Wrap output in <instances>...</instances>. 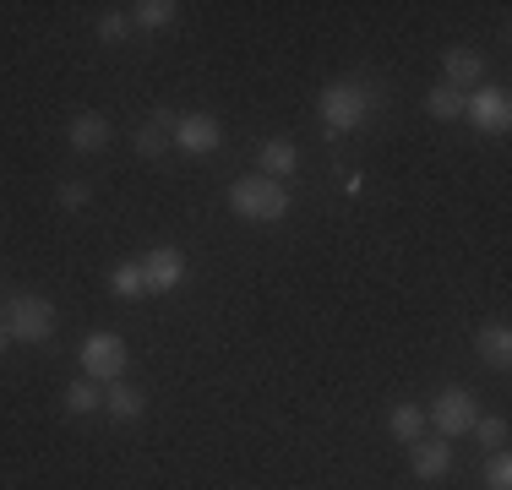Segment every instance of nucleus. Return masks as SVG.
Instances as JSON below:
<instances>
[{
	"label": "nucleus",
	"instance_id": "1",
	"mask_svg": "<svg viewBox=\"0 0 512 490\" xmlns=\"http://www.w3.org/2000/svg\"><path fill=\"white\" fill-rule=\"evenodd\" d=\"M229 207H235L246 224H278V218L289 213V191L267 175H246V180L229 186Z\"/></svg>",
	"mask_w": 512,
	"mask_h": 490
},
{
	"label": "nucleus",
	"instance_id": "2",
	"mask_svg": "<svg viewBox=\"0 0 512 490\" xmlns=\"http://www.w3.org/2000/svg\"><path fill=\"white\" fill-rule=\"evenodd\" d=\"M316 109H322V126L344 137V131L365 126V115H371V93H365L360 82H333V88L316 98Z\"/></svg>",
	"mask_w": 512,
	"mask_h": 490
},
{
	"label": "nucleus",
	"instance_id": "3",
	"mask_svg": "<svg viewBox=\"0 0 512 490\" xmlns=\"http://www.w3.org/2000/svg\"><path fill=\"white\" fill-rule=\"evenodd\" d=\"M6 333L22 343H44L55 333V305L44 294H11L6 300Z\"/></svg>",
	"mask_w": 512,
	"mask_h": 490
},
{
	"label": "nucleus",
	"instance_id": "4",
	"mask_svg": "<svg viewBox=\"0 0 512 490\" xmlns=\"http://www.w3.org/2000/svg\"><path fill=\"white\" fill-rule=\"evenodd\" d=\"M425 420L442 431V441H453V436H469V431H474V420H480V403H474L469 387H442Z\"/></svg>",
	"mask_w": 512,
	"mask_h": 490
},
{
	"label": "nucleus",
	"instance_id": "5",
	"mask_svg": "<svg viewBox=\"0 0 512 490\" xmlns=\"http://www.w3.org/2000/svg\"><path fill=\"white\" fill-rule=\"evenodd\" d=\"M77 360H82V376H88V382H120V371H126V338L120 333H88Z\"/></svg>",
	"mask_w": 512,
	"mask_h": 490
},
{
	"label": "nucleus",
	"instance_id": "6",
	"mask_svg": "<svg viewBox=\"0 0 512 490\" xmlns=\"http://www.w3.org/2000/svg\"><path fill=\"white\" fill-rule=\"evenodd\" d=\"M463 115H469L480 131L502 137V131L512 126V98H507V88H474L469 98H463Z\"/></svg>",
	"mask_w": 512,
	"mask_h": 490
},
{
	"label": "nucleus",
	"instance_id": "7",
	"mask_svg": "<svg viewBox=\"0 0 512 490\" xmlns=\"http://www.w3.org/2000/svg\"><path fill=\"white\" fill-rule=\"evenodd\" d=\"M142 278H148V294H169L186 284V256L175 245H158V251L142 256Z\"/></svg>",
	"mask_w": 512,
	"mask_h": 490
},
{
	"label": "nucleus",
	"instance_id": "8",
	"mask_svg": "<svg viewBox=\"0 0 512 490\" xmlns=\"http://www.w3.org/2000/svg\"><path fill=\"white\" fill-rule=\"evenodd\" d=\"M180 147V153H191V158H207L218 142H224V131H218V120L213 115H180L175 120V137H169Z\"/></svg>",
	"mask_w": 512,
	"mask_h": 490
},
{
	"label": "nucleus",
	"instance_id": "9",
	"mask_svg": "<svg viewBox=\"0 0 512 490\" xmlns=\"http://www.w3.org/2000/svg\"><path fill=\"white\" fill-rule=\"evenodd\" d=\"M442 71H447V88H453V93L485 88V55H474V49H463V44L442 55Z\"/></svg>",
	"mask_w": 512,
	"mask_h": 490
},
{
	"label": "nucleus",
	"instance_id": "10",
	"mask_svg": "<svg viewBox=\"0 0 512 490\" xmlns=\"http://www.w3.org/2000/svg\"><path fill=\"white\" fill-rule=\"evenodd\" d=\"M409 469H414V480H425V485L447 480V469H453V447H447V441H414Z\"/></svg>",
	"mask_w": 512,
	"mask_h": 490
},
{
	"label": "nucleus",
	"instance_id": "11",
	"mask_svg": "<svg viewBox=\"0 0 512 490\" xmlns=\"http://www.w3.org/2000/svg\"><path fill=\"white\" fill-rule=\"evenodd\" d=\"M71 147H77V153H104L109 147V120L99 115V109H82V115H71Z\"/></svg>",
	"mask_w": 512,
	"mask_h": 490
},
{
	"label": "nucleus",
	"instance_id": "12",
	"mask_svg": "<svg viewBox=\"0 0 512 490\" xmlns=\"http://www.w3.org/2000/svg\"><path fill=\"white\" fill-rule=\"evenodd\" d=\"M474 354H480L485 365H496V371H507V365H512V333L502 322L480 327V333H474Z\"/></svg>",
	"mask_w": 512,
	"mask_h": 490
},
{
	"label": "nucleus",
	"instance_id": "13",
	"mask_svg": "<svg viewBox=\"0 0 512 490\" xmlns=\"http://www.w3.org/2000/svg\"><path fill=\"white\" fill-rule=\"evenodd\" d=\"M300 164V153H295V142H284V137H273V142H262V175L267 180H284L289 169Z\"/></svg>",
	"mask_w": 512,
	"mask_h": 490
},
{
	"label": "nucleus",
	"instance_id": "14",
	"mask_svg": "<svg viewBox=\"0 0 512 490\" xmlns=\"http://www.w3.org/2000/svg\"><path fill=\"white\" fill-rule=\"evenodd\" d=\"M387 431H393L404 447H414V441L425 436V409H414V403H398L393 409V420H387Z\"/></svg>",
	"mask_w": 512,
	"mask_h": 490
},
{
	"label": "nucleus",
	"instance_id": "15",
	"mask_svg": "<svg viewBox=\"0 0 512 490\" xmlns=\"http://www.w3.org/2000/svg\"><path fill=\"white\" fill-rule=\"evenodd\" d=\"M109 289H115L120 300H142V294H148V278H142V262H120L115 273H109Z\"/></svg>",
	"mask_w": 512,
	"mask_h": 490
},
{
	"label": "nucleus",
	"instance_id": "16",
	"mask_svg": "<svg viewBox=\"0 0 512 490\" xmlns=\"http://www.w3.org/2000/svg\"><path fill=\"white\" fill-rule=\"evenodd\" d=\"M175 17H180L175 0H142V6H131V22H137V28H169Z\"/></svg>",
	"mask_w": 512,
	"mask_h": 490
},
{
	"label": "nucleus",
	"instance_id": "17",
	"mask_svg": "<svg viewBox=\"0 0 512 490\" xmlns=\"http://www.w3.org/2000/svg\"><path fill=\"white\" fill-rule=\"evenodd\" d=\"M142 403H148V398H142L137 387L115 382V387H109V398H104V409L115 414V420H137V414H142Z\"/></svg>",
	"mask_w": 512,
	"mask_h": 490
},
{
	"label": "nucleus",
	"instance_id": "18",
	"mask_svg": "<svg viewBox=\"0 0 512 490\" xmlns=\"http://www.w3.org/2000/svg\"><path fill=\"white\" fill-rule=\"evenodd\" d=\"M93 409H104L99 387H93L88 376H82V382H71L66 387V414H77V420H82V414H93Z\"/></svg>",
	"mask_w": 512,
	"mask_h": 490
},
{
	"label": "nucleus",
	"instance_id": "19",
	"mask_svg": "<svg viewBox=\"0 0 512 490\" xmlns=\"http://www.w3.org/2000/svg\"><path fill=\"white\" fill-rule=\"evenodd\" d=\"M425 109H431L436 120H458V115H463V93H453V88L442 82V88H431V98H425Z\"/></svg>",
	"mask_w": 512,
	"mask_h": 490
},
{
	"label": "nucleus",
	"instance_id": "20",
	"mask_svg": "<svg viewBox=\"0 0 512 490\" xmlns=\"http://www.w3.org/2000/svg\"><path fill=\"white\" fill-rule=\"evenodd\" d=\"M55 202L66 207V213H77V207H88V202H93V186H88V180H60Z\"/></svg>",
	"mask_w": 512,
	"mask_h": 490
},
{
	"label": "nucleus",
	"instance_id": "21",
	"mask_svg": "<svg viewBox=\"0 0 512 490\" xmlns=\"http://www.w3.org/2000/svg\"><path fill=\"white\" fill-rule=\"evenodd\" d=\"M93 33H99L104 44H120V39L131 33V17H126V11H104V17H99V28H93Z\"/></svg>",
	"mask_w": 512,
	"mask_h": 490
},
{
	"label": "nucleus",
	"instance_id": "22",
	"mask_svg": "<svg viewBox=\"0 0 512 490\" xmlns=\"http://www.w3.org/2000/svg\"><path fill=\"white\" fill-rule=\"evenodd\" d=\"M485 485H491V490H512V458H507V452H496V458L485 463Z\"/></svg>",
	"mask_w": 512,
	"mask_h": 490
},
{
	"label": "nucleus",
	"instance_id": "23",
	"mask_svg": "<svg viewBox=\"0 0 512 490\" xmlns=\"http://www.w3.org/2000/svg\"><path fill=\"white\" fill-rule=\"evenodd\" d=\"M131 147H137L142 158H158V153H164V147H169V137H164V131H158V126H142L137 137H131Z\"/></svg>",
	"mask_w": 512,
	"mask_h": 490
},
{
	"label": "nucleus",
	"instance_id": "24",
	"mask_svg": "<svg viewBox=\"0 0 512 490\" xmlns=\"http://www.w3.org/2000/svg\"><path fill=\"white\" fill-rule=\"evenodd\" d=\"M474 436H480L485 447H507V420H502V414H491V420H474Z\"/></svg>",
	"mask_w": 512,
	"mask_h": 490
},
{
	"label": "nucleus",
	"instance_id": "25",
	"mask_svg": "<svg viewBox=\"0 0 512 490\" xmlns=\"http://www.w3.org/2000/svg\"><path fill=\"white\" fill-rule=\"evenodd\" d=\"M11 349V333H6V322H0V354H6Z\"/></svg>",
	"mask_w": 512,
	"mask_h": 490
},
{
	"label": "nucleus",
	"instance_id": "26",
	"mask_svg": "<svg viewBox=\"0 0 512 490\" xmlns=\"http://www.w3.org/2000/svg\"><path fill=\"white\" fill-rule=\"evenodd\" d=\"M0 311H6V305H0Z\"/></svg>",
	"mask_w": 512,
	"mask_h": 490
}]
</instances>
